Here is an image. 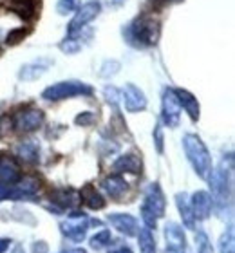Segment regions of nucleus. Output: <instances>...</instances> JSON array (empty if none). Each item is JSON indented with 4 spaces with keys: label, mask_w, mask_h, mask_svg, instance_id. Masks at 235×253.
Masks as SVG:
<instances>
[{
    "label": "nucleus",
    "mask_w": 235,
    "mask_h": 253,
    "mask_svg": "<svg viewBox=\"0 0 235 253\" xmlns=\"http://www.w3.org/2000/svg\"><path fill=\"white\" fill-rule=\"evenodd\" d=\"M62 253H87L84 248H69V250H63Z\"/></svg>",
    "instance_id": "nucleus-38"
},
{
    "label": "nucleus",
    "mask_w": 235,
    "mask_h": 253,
    "mask_svg": "<svg viewBox=\"0 0 235 253\" xmlns=\"http://www.w3.org/2000/svg\"><path fill=\"white\" fill-rule=\"evenodd\" d=\"M44 120H46V116L40 109H27V111L16 112L11 123L18 132H33L42 126Z\"/></svg>",
    "instance_id": "nucleus-8"
},
{
    "label": "nucleus",
    "mask_w": 235,
    "mask_h": 253,
    "mask_svg": "<svg viewBox=\"0 0 235 253\" xmlns=\"http://www.w3.org/2000/svg\"><path fill=\"white\" fill-rule=\"evenodd\" d=\"M195 244H197V253H214L212 243H210L208 235H206L204 232L195 233Z\"/></svg>",
    "instance_id": "nucleus-31"
},
{
    "label": "nucleus",
    "mask_w": 235,
    "mask_h": 253,
    "mask_svg": "<svg viewBox=\"0 0 235 253\" xmlns=\"http://www.w3.org/2000/svg\"><path fill=\"white\" fill-rule=\"evenodd\" d=\"M107 219L112 224V228H116L125 237H134L138 233V230H140L138 219L134 215H131V213H110Z\"/></svg>",
    "instance_id": "nucleus-12"
},
{
    "label": "nucleus",
    "mask_w": 235,
    "mask_h": 253,
    "mask_svg": "<svg viewBox=\"0 0 235 253\" xmlns=\"http://www.w3.org/2000/svg\"><path fill=\"white\" fill-rule=\"evenodd\" d=\"M101 186H103L105 194L109 195V197H112V199H120V197H123L127 188H129L127 181L123 179L120 174H112V175H109V177H105Z\"/></svg>",
    "instance_id": "nucleus-19"
},
{
    "label": "nucleus",
    "mask_w": 235,
    "mask_h": 253,
    "mask_svg": "<svg viewBox=\"0 0 235 253\" xmlns=\"http://www.w3.org/2000/svg\"><path fill=\"white\" fill-rule=\"evenodd\" d=\"M234 228L228 226V230H226L223 235H221L219 239V252L221 253H234Z\"/></svg>",
    "instance_id": "nucleus-25"
},
{
    "label": "nucleus",
    "mask_w": 235,
    "mask_h": 253,
    "mask_svg": "<svg viewBox=\"0 0 235 253\" xmlns=\"http://www.w3.org/2000/svg\"><path fill=\"white\" fill-rule=\"evenodd\" d=\"M94 120H96V118H94L93 112L85 111V112H82V114H78V116L74 118V123H76V125H82V126H87V125H93Z\"/></svg>",
    "instance_id": "nucleus-33"
},
{
    "label": "nucleus",
    "mask_w": 235,
    "mask_h": 253,
    "mask_svg": "<svg viewBox=\"0 0 235 253\" xmlns=\"http://www.w3.org/2000/svg\"><path fill=\"white\" fill-rule=\"evenodd\" d=\"M51 203L56 205L58 210H65V208H74L80 203V195L73 188H54L49 194Z\"/></svg>",
    "instance_id": "nucleus-16"
},
{
    "label": "nucleus",
    "mask_w": 235,
    "mask_h": 253,
    "mask_svg": "<svg viewBox=\"0 0 235 253\" xmlns=\"http://www.w3.org/2000/svg\"><path fill=\"white\" fill-rule=\"evenodd\" d=\"M174 92L178 96V101H179V105H181V109H185V112L190 116L192 122H197L199 111H201V109H199L197 98H195L192 92H188V90H185V89H174Z\"/></svg>",
    "instance_id": "nucleus-17"
},
{
    "label": "nucleus",
    "mask_w": 235,
    "mask_h": 253,
    "mask_svg": "<svg viewBox=\"0 0 235 253\" xmlns=\"http://www.w3.org/2000/svg\"><path fill=\"white\" fill-rule=\"evenodd\" d=\"M163 2H168V0H163Z\"/></svg>",
    "instance_id": "nucleus-41"
},
{
    "label": "nucleus",
    "mask_w": 235,
    "mask_h": 253,
    "mask_svg": "<svg viewBox=\"0 0 235 253\" xmlns=\"http://www.w3.org/2000/svg\"><path fill=\"white\" fill-rule=\"evenodd\" d=\"M22 177V170L13 158L2 156L0 158V185L13 186L16 185Z\"/></svg>",
    "instance_id": "nucleus-13"
},
{
    "label": "nucleus",
    "mask_w": 235,
    "mask_h": 253,
    "mask_svg": "<svg viewBox=\"0 0 235 253\" xmlns=\"http://www.w3.org/2000/svg\"><path fill=\"white\" fill-rule=\"evenodd\" d=\"M110 241H112V235H110L109 230H99L96 235H93V237H91V248L103 250V248H107V246H109Z\"/></svg>",
    "instance_id": "nucleus-24"
},
{
    "label": "nucleus",
    "mask_w": 235,
    "mask_h": 253,
    "mask_svg": "<svg viewBox=\"0 0 235 253\" xmlns=\"http://www.w3.org/2000/svg\"><path fill=\"white\" fill-rule=\"evenodd\" d=\"M52 65V60L49 58H40L35 60V62H29L26 65H22L20 73H18V78L24 80V82H33V80H38L40 76L47 73V69Z\"/></svg>",
    "instance_id": "nucleus-15"
},
{
    "label": "nucleus",
    "mask_w": 235,
    "mask_h": 253,
    "mask_svg": "<svg viewBox=\"0 0 235 253\" xmlns=\"http://www.w3.org/2000/svg\"><path fill=\"white\" fill-rule=\"evenodd\" d=\"M112 253H132L129 248H125V246H121V248H118V250H114Z\"/></svg>",
    "instance_id": "nucleus-39"
},
{
    "label": "nucleus",
    "mask_w": 235,
    "mask_h": 253,
    "mask_svg": "<svg viewBox=\"0 0 235 253\" xmlns=\"http://www.w3.org/2000/svg\"><path fill=\"white\" fill-rule=\"evenodd\" d=\"M15 9H16V13L20 16H24V18H33V16H35V11H37L35 0H20Z\"/></svg>",
    "instance_id": "nucleus-28"
},
{
    "label": "nucleus",
    "mask_w": 235,
    "mask_h": 253,
    "mask_svg": "<svg viewBox=\"0 0 235 253\" xmlns=\"http://www.w3.org/2000/svg\"><path fill=\"white\" fill-rule=\"evenodd\" d=\"M18 2H20V0H18Z\"/></svg>",
    "instance_id": "nucleus-42"
},
{
    "label": "nucleus",
    "mask_w": 235,
    "mask_h": 253,
    "mask_svg": "<svg viewBox=\"0 0 235 253\" xmlns=\"http://www.w3.org/2000/svg\"><path fill=\"white\" fill-rule=\"evenodd\" d=\"M123 37L129 45L136 49L156 45L157 38H159V22L154 16H140L123 29Z\"/></svg>",
    "instance_id": "nucleus-2"
},
{
    "label": "nucleus",
    "mask_w": 235,
    "mask_h": 253,
    "mask_svg": "<svg viewBox=\"0 0 235 253\" xmlns=\"http://www.w3.org/2000/svg\"><path fill=\"white\" fill-rule=\"evenodd\" d=\"M27 29H24V27H16V29H11L9 33H7V37H5V43L7 45H18V43L24 40V38L27 37Z\"/></svg>",
    "instance_id": "nucleus-30"
},
{
    "label": "nucleus",
    "mask_w": 235,
    "mask_h": 253,
    "mask_svg": "<svg viewBox=\"0 0 235 253\" xmlns=\"http://www.w3.org/2000/svg\"><path fill=\"white\" fill-rule=\"evenodd\" d=\"M80 201H84V205L89 206L91 210H101V208H105L103 195L99 194L93 185H87L80 192Z\"/></svg>",
    "instance_id": "nucleus-20"
},
{
    "label": "nucleus",
    "mask_w": 235,
    "mask_h": 253,
    "mask_svg": "<svg viewBox=\"0 0 235 253\" xmlns=\"http://www.w3.org/2000/svg\"><path fill=\"white\" fill-rule=\"evenodd\" d=\"M136 235H138V243H140L141 253H156V241H154L152 230L143 226L138 230Z\"/></svg>",
    "instance_id": "nucleus-22"
},
{
    "label": "nucleus",
    "mask_w": 235,
    "mask_h": 253,
    "mask_svg": "<svg viewBox=\"0 0 235 253\" xmlns=\"http://www.w3.org/2000/svg\"><path fill=\"white\" fill-rule=\"evenodd\" d=\"M7 194H9V186H5V185H0V201L7 199Z\"/></svg>",
    "instance_id": "nucleus-37"
},
{
    "label": "nucleus",
    "mask_w": 235,
    "mask_h": 253,
    "mask_svg": "<svg viewBox=\"0 0 235 253\" xmlns=\"http://www.w3.org/2000/svg\"><path fill=\"white\" fill-rule=\"evenodd\" d=\"M212 206H214L212 205V197H210V194L204 192V190L195 192V194L192 195V199H190V208H192V213L197 221L208 219L210 213H212Z\"/></svg>",
    "instance_id": "nucleus-14"
},
{
    "label": "nucleus",
    "mask_w": 235,
    "mask_h": 253,
    "mask_svg": "<svg viewBox=\"0 0 235 253\" xmlns=\"http://www.w3.org/2000/svg\"><path fill=\"white\" fill-rule=\"evenodd\" d=\"M80 7V0H58L56 2V11L58 15H71Z\"/></svg>",
    "instance_id": "nucleus-26"
},
{
    "label": "nucleus",
    "mask_w": 235,
    "mask_h": 253,
    "mask_svg": "<svg viewBox=\"0 0 235 253\" xmlns=\"http://www.w3.org/2000/svg\"><path fill=\"white\" fill-rule=\"evenodd\" d=\"M103 94H105V98H107V101H109V103H112V105L120 103V100H121V92L116 89L114 85H109V87H105Z\"/></svg>",
    "instance_id": "nucleus-32"
},
{
    "label": "nucleus",
    "mask_w": 235,
    "mask_h": 253,
    "mask_svg": "<svg viewBox=\"0 0 235 253\" xmlns=\"http://www.w3.org/2000/svg\"><path fill=\"white\" fill-rule=\"evenodd\" d=\"M93 94V87L84 82H76V80H67V82H58V84L49 85L42 92V98L47 101H60L74 98V96H91Z\"/></svg>",
    "instance_id": "nucleus-4"
},
{
    "label": "nucleus",
    "mask_w": 235,
    "mask_h": 253,
    "mask_svg": "<svg viewBox=\"0 0 235 253\" xmlns=\"http://www.w3.org/2000/svg\"><path fill=\"white\" fill-rule=\"evenodd\" d=\"M112 169L116 170V174H140L141 172V158H138L136 154H125L116 159Z\"/></svg>",
    "instance_id": "nucleus-18"
},
{
    "label": "nucleus",
    "mask_w": 235,
    "mask_h": 253,
    "mask_svg": "<svg viewBox=\"0 0 235 253\" xmlns=\"http://www.w3.org/2000/svg\"><path fill=\"white\" fill-rule=\"evenodd\" d=\"M120 69H121V63L118 60H105L103 65H101V71H99V76L110 78V76L120 73Z\"/></svg>",
    "instance_id": "nucleus-29"
},
{
    "label": "nucleus",
    "mask_w": 235,
    "mask_h": 253,
    "mask_svg": "<svg viewBox=\"0 0 235 253\" xmlns=\"http://www.w3.org/2000/svg\"><path fill=\"white\" fill-rule=\"evenodd\" d=\"M176 206L179 210V215L183 219V224L190 230L195 228V217L192 213V208H190V199H188L187 194H178L176 195Z\"/></svg>",
    "instance_id": "nucleus-21"
},
{
    "label": "nucleus",
    "mask_w": 235,
    "mask_h": 253,
    "mask_svg": "<svg viewBox=\"0 0 235 253\" xmlns=\"http://www.w3.org/2000/svg\"><path fill=\"white\" fill-rule=\"evenodd\" d=\"M31 252L33 253H47L49 252V248H47V244L44 243V241H38V243H33Z\"/></svg>",
    "instance_id": "nucleus-35"
},
{
    "label": "nucleus",
    "mask_w": 235,
    "mask_h": 253,
    "mask_svg": "<svg viewBox=\"0 0 235 253\" xmlns=\"http://www.w3.org/2000/svg\"><path fill=\"white\" fill-rule=\"evenodd\" d=\"M183 148L185 154H187L188 163L192 165L195 174L201 179L208 181V177L212 175V170H214V163H212V156H210L203 139L197 134H187L183 137Z\"/></svg>",
    "instance_id": "nucleus-3"
},
{
    "label": "nucleus",
    "mask_w": 235,
    "mask_h": 253,
    "mask_svg": "<svg viewBox=\"0 0 235 253\" xmlns=\"http://www.w3.org/2000/svg\"><path fill=\"white\" fill-rule=\"evenodd\" d=\"M60 49H62L63 53L67 54H76L82 49V42L78 40V37L76 35H73V37L65 38L62 43H60Z\"/></svg>",
    "instance_id": "nucleus-27"
},
{
    "label": "nucleus",
    "mask_w": 235,
    "mask_h": 253,
    "mask_svg": "<svg viewBox=\"0 0 235 253\" xmlns=\"http://www.w3.org/2000/svg\"><path fill=\"white\" fill-rule=\"evenodd\" d=\"M121 98H123L127 112H140L146 109V96L138 85L127 84L125 87H123Z\"/></svg>",
    "instance_id": "nucleus-10"
},
{
    "label": "nucleus",
    "mask_w": 235,
    "mask_h": 253,
    "mask_svg": "<svg viewBox=\"0 0 235 253\" xmlns=\"http://www.w3.org/2000/svg\"><path fill=\"white\" fill-rule=\"evenodd\" d=\"M232 175H234V158H228V165L226 159L221 161L219 169L212 170V175L208 177L210 188H212V205L217 208V211L221 213V217L230 215L232 211Z\"/></svg>",
    "instance_id": "nucleus-1"
},
{
    "label": "nucleus",
    "mask_w": 235,
    "mask_h": 253,
    "mask_svg": "<svg viewBox=\"0 0 235 253\" xmlns=\"http://www.w3.org/2000/svg\"><path fill=\"white\" fill-rule=\"evenodd\" d=\"M109 2V5H112V7H116V5L123 4V0H107Z\"/></svg>",
    "instance_id": "nucleus-40"
},
{
    "label": "nucleus",
    "mask_w": 235,
    "mask_h": 253,
    "mask_svg": "<svg viewBox=\"0 0 235 253\" xmlns=\"http://www.w3.org/2000/svg\"><path fill=\"white\" fill-rule=\"evenodd\" d=\"M154 141H156L157 152H163V130H161V125H157L156 128H154Z\"/></svg>",
    "instance_id": "nucleus-34"
},
{
    "label": "nucleus",
    "mask_w": 235,
    "mask_h": 253,
    "mask_svg": "<svg viewBox=\"0 0 235 253\" xmlns=\"http://www.w3.org/2000/svg\"><path fill=\"white\" fill-rule=\"evenodd\" d=\"M165 239H167V253H183L187 248V237H185L183 228L176 222H167Z\"/></svg>",
    "instance_id": "nucleus-11"
},
{
    "label": "nucleus",
    "mask_w": 235,
    "mask_h": 253,
    "mask_svg": "<svg viewBox=\"0 0 235 253\" xmlns=\"http://www.w3.org/2000/svg\"><path fill=\"white\" fill-rule=\"evenodd\" d=\"M99 11H101V4H99L98 0H89V2L82 4V7L76 9V15H74V18L71 20V24H69V27H67L69 37L78 35L89 22H93L94 18L99 15Z\"/></svg>",
    "instance_id": "nucleus-5"
},
{
    "label": "nucleus",
    "mask_w": 235,
    "mask_h": 253,
    "mask_svg": "<svg viewBox=\"0 0 235 253\" xmlns=\"http://www.w3.org/2000/svg\"><path fill=\"white\" fill-rule=\"evenodd\" d=\"M16 154H18L24 161H27V163H35V161H38V145L33 141H24L18 145Z\"/></svg>",
    "instance_id": "nucleus-23"
},
{
    "label": "nucleus",
    "mask_w": 235,
    "mask_h": 253,
    "mask_svg": "<svg viewBox=\"0 0 235 253\" xmlns=\"http://www.w3.org/2000/svg\"><path fill=\"white\" fill-rule=\"evenodd\" d=\"M165 206H167V201H165V195H163L161 188L157 183H152L145 192V201H143V205L141 208L146 210L148 213L159 219V217L165 215Z\"/></svg>",
    "instance_id": "nucleus-9"
},
{
    "label": "nucleus",
    "mask_w": 235,
    "mask_h": 253,
    "mask_svg": "<svg viewBox=\"0 0 235 253\" xmlns=\"http://www.w3.org/2000/svg\"><path fill=\"white\" fill-rule=\"evenodd\" d=\"M161 120L170 128H176L181 120V105L178 101V96L174 89H165L161 96Z\"/></svg>",
    "instance_id": "nucleus-7"
},
{
    "label": "nucleus",
    "mask_w": 235,
    "mask_h": 253,
    "mask_svg": "<svg viewBox=\"0 0 235 253\" xmlns=\"http://www.w3.org/2000/svg\"><path fill=\"white\" fill-rule=\"evenodd\" d=\"M9 244H11L9 239H0V253H5V252H7Z\"/></svg>",
    "instance_id": "nucleus-36"
},
{
    "label": "nucleus",
    "mask_w": 235,
    "mask_h": 253,
    "mask_svg": "<svg viewBox=\"0 0 235 253\" xmlns=\"http://www.w3.org/2000/svg\"><path fill=\"white\" fill-rule=\"evenodd\" d=\"M60 230L69 241L82 243L85 235H87V230H89V221H87V217L82 211H73L67 221H63L60 224Z\"/></svg>",
    "instance_id": "nucleus-6"
}]
</instances>
